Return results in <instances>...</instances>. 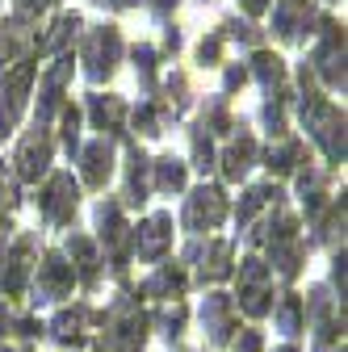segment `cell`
I'll list each match as a JSON object with an SVG mask.
<instances>
[{"label": "cell", "instance_id": "cell-11", "mask_svg": "<svg viewBox=\"0 0 348 352\" xmlns=\"http://www.w3.org/2000/svg\"><path fill=\"white\" fill-rule=\"evenodd\" d=\"M118 55H122V38H118L113 25H101V30H93L89 38H84V63H89L93 80L109 76L118 67Z\"/></svg>", "mask_w": 348, "mask_h": 352}, {"label": "cell", "instance_id": "cell-30", "mask_svg": "<svg viewBox=\"0 0 348 352\" xmlns=\"http://www.w3.org/2000/svg\"><path fill=\"white\" fill-rule=\"evenodd\" d=\"M298 155H302L298 143H277V147L269 151V168H273V172H290V168L298 164Z\"/></svg>", "mask_w": 348, "mask_h": 352}, {"label": "cell", "instance_id": "cell-7", "mask_svg": "<svg viewBox=\"0 0 348 352\" xmlns=\"http://www.w3.org/2000/svg\"><path fill=\"white\" fill-rule=\"evenodd\" d=\"M130 248H135V256L147 260V264L164 260L168 248H172V218H168V214H151V218H143V223L130 231Z\"/></svg>", "mask_w": 348, "mask_h": 352}, {"label": "cell", "instance_id": "cell-13", "mask_svg": "<svg viewBox=\"0 0 348 352\" xmlns=\"http://www.w3.org/2000/svg\"><path fill=\"white\" fill-rule=\"evenodd\" d=\"M93 323H101V315L93 311V306L76 302V306H67V311L55 315L51 331H55L59 344H67V348H84V340H89V327H93Z\"/></svg>", "mask_w": 348, "mask_h": 352}, {"label": "cell", "instance_id": "cell-10", "mask_svg": "<svg viewBox=\"0 0 348 352\" xmlns=\"http://www.w3.org/2000/svg\"><path fill=\"white\" fill-rule=\"evenodd\" d=\"M30 80H34V63H21V67H13L5 80H0V130H5V135L17 126V118L25 109Z\"/></svg>", "mask_w": 348, "mask_h": 352}, {"label": "cell", "instance_id": "cell-37", "mask_svg": "<svg viewBox=\"0 0 348 352\" xmlns=\"http://www.w3.org/2000/svg\"><path fill=\"white\" fill-rule=\"evenodd\" d=\"M260 348H265L260 331H235V352H260Z\"/></svg>", "mask_w": 348, "mask_h": 352}, {"label": "cell", "instance_id": "cell-34", "mask_svg": "<svg viewBox=\"0 0 348 352\" xmlns=\"http://www.w3.org/2000/svg\"><path fill=\"white\" fill-rule=\"evenodd\" d=\"M155 323L164 327V336H181V327H185V306L177 302V306H172V311H164Z\"/></svg>", "mask_w": 348, "mask_h": 352}, {"label": "cell", "instance_id": "cell-17", "mask_svg": "<svg viewBox=\"0 0 348 352\" xmlns=\"http://www.w3.org/2000/svg\"><path fill=\"white\" fill-rule=\"evenodd\" d=\"M67 264H72L76 281L97 285V277H101V256H97V243L89 235H67Z\"/></svg>", "mask_w": 348, "mask_h": 352}, {"label": "cell", "instance_id": "cell-26", "mask_svg": "<svg viewBox=\"0 0 348 352\" xmlns=\"http://www.w3.org/2000/svg\"><path fill=\"white\" fill-rule=\"evenodd\" d=\"M89 113H93V122H97V130H122V101L118 97H93L89 101Z\"/></svg>", "mask_w": 348, "mask_h": 352}, {"label": "cell", "instance_id": "cell-33", "mask_svg": "<svg viewBox=\"0 0 348 352\" xmlns=\"http://www.w3.org/2000/svg\"><path fill=\"white\" fill-rule=\"evenodd\" d=\"M193 160H197V168L202 172H210L214 168V147H210V135H206V126L193 135Z\"/></svg>", "mask_w": 348, "mask_h": 352}, {"label": "cell", "instance_id": "cell-36", "mask_svg": "<svg viewBox=\"0 0 348 352\" xmlns=\"http://www.w3.org/2000/svg\"><path fill=\"white\" fill-rule=\"evenodd\" d=\"M76 126H80V113H76V109H67V113H63V143H67V151H76V143H80Z\"/></svg>", "mask_w": 348, "mask_h": 352}, {"label": "cell", "instance_id": "cell-4", "mask_svg": "<svg viewBox=\"0 0 348 352\" xmlns=\"http://www.w3.org/2000/svg\"><path fill=\"white\" fill-rule=\"evenodd\" d=\"M30 289H34V302H42V306L72 298V289H76V273H72L67 256H63V252H47V256H42V264L30 273Z\"/></svg>", "mask_w": 348, "mask_h": 352}, {"label": "cell", "instance_id": "cell-28", "mask_svg": "<svg viewBox=\"0 0 348 352\" xmlns=\"http://www.w3.org/2000/svg\"><path fill=\"white\" fill-rule=\"evenodd\" d=\"M277 197H281V193H277L273 185H260V189H248V193H243V201H239V210H235V218H239V227H243V223H252V214H256V210H265L269 201L277 206Z\"/></svg>", "mask_w": 348, "mask_h": 352}, {"label": "cell", "instance_id": "cell-1", "mask_svg": "<svg viewBox=\"0 0 348 352\" xmlns=\"http://www.w3.org/2000/svg\"><path fill=\"white\" fill-rule=\"evenodd\" d=\"M147 323H151V319L139 311V302H135V298L113 302V311L101 315V336H97L93 352H143Z\"/></svg>", "mask_w": 348, "mask_h": 352}, {"label": "cell", "instance_id": "cell-42", "mask_svg": "<svg viewBox=\"0 0 348 352\" xmlns=\"http://www.w3.org/2000/svg\"><path fill=\"white\" fill-rule=\"evenodd\" d=\"M277 352H298V344H281V348H277Z\"/></svg>", "mask_w": 348, "mask_h": 352}, {"label": "cell", "instance_id": "cell-41", "mask_svg": "<svg viewBox=\"0 0 348 352\" xmlns=\"http://www.w3.org/2000/svg\"><path fill=\"white\" fill-rule=\"evenodd\" d=\"M109 5H118V9H126V5H135V0H109Z\"/></svg>", "mask_w": 348, "mask_h": 352}, {"label": "cell", "instance_id": "cell-2", "mask_svg": "<svg viewBox=\"0 0 348 352\" xmlns=\"http://www.w3.org/2000/svg\"><path fill=\"white\" fill-rule=\"evenodd\" d=\"M231 302H235V311H243L252 319H265L273 311V302H277L273 273H269V264L260 260V256H248L239 264V281H235V298Z\"/></svg>", "mask_w": 348, "mask_h": 352}, {"label": "cell", "instance_id": "cell-25", "mask_svg": "<svg viewBox=\"0 0 348 352\" xmlns=\"http://www.w3.org/2000/svg\"><path fill=\"white\" fill-rule=\"evenodd\" d=\"M147 155L143 151H135L130 155V176H126V201L130 206H143L147 201Z\"/></svg>", "mask_w": 348, "mask_h": 352}, {"label": "cell", "instance_id": "cell-35", "mask_svg": "<svg viewBox=\"0 0 348 352\" xmlns=\"http://www.w3.org/2000/svg\"><path fill=\"white\" fill-rule=\"evenodd\" d=\"M135 126L143 130V135H160V113H155V105H143L135 113Z\"/></svg>", "mask_w": 348, "mask_h": 352}, {"label": "cell", "instance_id": "cell-23", "mask_svg": "<svg viewBox=\"0 0 348 352\" xmlns=\"http://www.w3.org/2000/svg\"><path fill=\"white\" fill-rule=\"evenodd\" d=\"M311 21H315V13L307 9V0H281V9H277V34L281 38H298Z\"/></svg>", "mask_w": 348, "mask_h": 352}, {"label": "cell", "instance_id": "cell-14", "mask_svg": "<svg viewBox=\"0 0 348 352\" xmlns=\"http://www.w3.org/2000/svg\"><path fill=\"white\" fill-rule=\"evenodd\" d=\"M47 164H51V139H47V130L34 126L30 139L17 151V176H21V181H38V176L47 172Z\"/></svg>", "mask_w": 348, "mask_h": 352}, {"label": "cell", "instance_id": "cell-18", "mask_svg": "<svg viewBox=\"0 0 348 352\" xmlns=\"http://www.w3.org/2000/svg\"><path fill=\"white\" fill-rule=\"evenodd\" d=\"M315 63H319V72L331 88H344V34L336 25H327V38H323Z\"/></svg>", "mask_w": 348, "mask_h": 352}, {"label": "cell", "instance_id": "cell-3", "mask_svg": "<svg viewBox=\"0 0 348 352\" xmlns=\"http://www.w3.org/2000/svg\"><path fill=\"white\" fill-rule=\"evenodd\" d=\"M302 118H307V130L315 135V143L327 151V160L340 164L344 160V118H340V109L319 101L315 93H307V101H302Z\"/></svg>", "mask_w": 348, "mask_h": 352}, {"label": "cell", "instance_id": "cell-9", "mask_svg": "<svg viewBox=\"0 0 348 352\" xmlns=\"http://www.w3.org/2000/svg\"><path fill=\"white\" fill-rule=\"evenodd\" d=\"M30 252H34V243L25 235L13 248H5V256H0V294H5V298H21L30 289V273H34Z\"/></svg>", "mask_w": 348, "mask_h": 352}, {"label": "cell", "instance_id": "cell-21", "mask_svg": "<svg viewBox=\"0 0 348 352\" xmlns=\"http://www.w3.org/2000/svg\"><path fill=\"white\" fill-rule=\"evenodd\" d=\"M72 80V55L59 59V67L47 72V80H42V101H38V118H51V109L59 105V93H63V84Z\"/></svg>", "mask_w": 348, "mask_h": 352}, {"label": "cell", "instance_id": "cell-27", "mask_svg": "<svg viewBox=\"0 0 348 352\" xmlns=\"http://www.w3.org/2000/svg\"><path fill=\"white\" fill-rule=\"evenodd\" d=\"M155 189H160V193H181V189H185V164L172 160V155H164V160L155 164Z\"/></svg>", "mask_w": 348, "mask_h": 352}, {"label": "cell", "instance_id": "cell-12", "mask_svg": "<svg viewBox=\"0 0 348 352\" xmlns=\"http://www.w3.org/2000/svg\"><path fill=\"white\" fill-rule=\"evenodd\" d=\"M97 235H101V243L109 248V256H113V269L122 273L126 269V243H130V227H126V218H122V206L118 201H101L97 206Z\"/></svg>", "mask_w": 348, "mask_h": 352}, {"label": "cell", "instance_id": "cell-5", "mask_svg": "<svg viewBox=\"0 0 348 352\" xmlns=\"http://www.w3.org/2000/svg\"><path fill=\"white\" fill-rule=\"evenodd\" d=\"M76 201H80V185L72 181V172H55L51 181L42 185V193H38L42 218H47V223H55V227H67V223H72Z\"/></svg>", "mask_w": 348, "mask_h": 352}, {"label": "cell", "instance_id": "cell-24", "mask_svg": "<svg viewBox=\"0 0 348 352\" xmlns=\"http://www.w3.org/2000/svg\"><path fill=\"white\" fill-rule=\"evenodd\" d=\"M252 160H256V143H252L248 135H243V139H235V143L227 147V155H223V172H227V181H239V176H248Z\"/></svg>", "mask_w": 348, "mask_h": 352}, {"label": "cell", "instance_id": "cell-38", "mask_svg": "<svg viewBox=\"0 0 348 352\" xmlns=\"http://www.w3.org/2000/svg\"><path fill=\"white\" fill-rule=\"evenodd\" d=\"M197 59H202V63H214V59H219V38L202 42V47H197Z\"/></svg>", "mask_w": 348, "mask_h": 352}, {"label": "cell", "instance_id": "cell-6", "mask_svg": "<svg viewBox=\"0 0 348 352\" xmlns=\"http://www.w3.org/2000/svg\"><path fill=\"white\" fill-rule=\"evenodd\" d=\"M223 218H227V197H223V189L202 185V189L189 197V206H185V231L206 235V231L219 227Z\"/></svg>", "mask_w": 348, "mask_h": 352}, {"label": "cell", "instance_id": "cell-8", "mask_svg": "<svg viewBox=\"0 0 348 352\" xmlns=\"http://www.w3.org/2000/svg\"><path fill=\"white\" fill-rule=\"evenodd\" d=\"M202 327H206L210 344H231L235 340L239 311H235L231 294H206V302H202Z\"/></svg>", "mask_w": 348, "mask_h": 352}, {"label": "cell", "instance_id": "cell-19", "mask_svg": "<svg viewBox=\"0 0 348 352\" xmlns=\"http://www.w3.org/2000/svg\"><path fill=\"white\" fill-rule=\"evenodd\" d=\"M80 164H84V181H89L93 189H101V185L109 181V172H113V147H109L105 139H97V143L84 147Z\"/></svg>", "mask_w": 348, "mask_h": 352}, {"label": "cell", "instance_id": "cell-15", "mask_svg": "<svg viewBox=\"0 0 348 352\" xmlns=\"http://www.w3.org/2000/svg\"><path fill=\"white\" fill-rule=\"evenodd\" d=\"M189 260H197V281H223L231 277V243L210 239L206 248H193Z\"/></svg>", "mask_w": 348, "mask_h": 352}, {"label": "cell", "instance_id": "cell-31", "mask_svg": "<svg viewBox=\"0 0 348 352\" xmlns=\"http://www.w3.org/2000/svg\"><path fill=\"white\" fill-rule=\"evenodd\" d=\"M256 76L265 80V84H281L285 80V67L277 55H256Z\"/></svg>", "mask_w": 348, "mask_h": 352}, {"label": "cell", "instance_id": "cell-22", "mask_svg": "<svg viewBox=\"0 0 348 352\" xmlns=\"http://www.w3.org/2000/svg\"><path fill=\"white\" fill-rule=\"evenodd\" d=\"M298 269H302V239H281V243H269V273L298 277Z\"/></svg>", "mask_w": 348, "mask_h": 352}, {"label": "cell", "instance_id": "cell-20", "mask_svg": "<svg viewBox=\"0 0 348 352\" xmlns=\"http://www.w3.org/2000/svg\"><path fill=\"white\" fill-rule=\"evenodd\" d=\"M273 323L281 336H298V331H307V311H302V298L298 294H285L281 302H273Z\"/></svg>", "mask_w": 348, "mask_h": 352}, {"label": "cell", "instance_id": "cell-16", "mask_svg": "<svg viewBox=\"0 0 348 352\" xmlns=\"http://www.w3.org/2000/svg\"><path fill=\"white\" fill-rule=\"evenodd\" d=\"M185 285H189L185 269L168 260V264H155V273L143 281V298H155V302H177V298L185 294Z\"/></svg>", "mask_w": 348, "mask_h": 352}, {"label": "cell", "instance_id": "cell-39", "mask_svg": "<svg viewBox=\"0 0 348 352\" xmlns=\"http://www.w3.org/2000/svg\"><path fill=\"white\" fill-rule=\"evenodd\" d=\"M243 80H248V72H243V67H231V72H227V88H239Z\"/></svg>", "mask_w": 348, "mask_h": 352}, {"label": "cell", "instance_id": "cell-32", "mask_svg": "<svg viewBox=\"0 0 348 352\" xmlns=\"http://www.w3.org/2000/svg\"><path fill=\"white\" fill-rule=\"evenodd\" d=\"M21 42H25V34H21L17 25H0V63L13 59V55L21 51Z\"/></svg>", "mask_w": 348, "mask_h": 352}, {"label": "cell", "instance_id": "cell-29", "mask_svg": "<svg viewBox=\"0 0 348 352\" xmlns=\"http://www.w3.org/2000/svg\"><path fill=\"white\" fill-rule=\"evenodd\" d=\"M76 30H80V17H76V13H63V17L51 25V34L38 42V47H42V51H59V47H63V42H67Z\"/></svg>", "mask_w": 348, "mask_h": 352}, {"label": "cell", "instance_id": "cell-40", "mask_svg": "<svg viewBox=\"0 0 348 352\" xmlns=\"http://www.w3.org/2000/svg\"><path fill=\"white\" fill-rule=\"evenodd\" d=\"M0 352H30V348H13V344H0Z\"/></svg>", "mask_w": 348, "mask_h": 352}]
</instances>
